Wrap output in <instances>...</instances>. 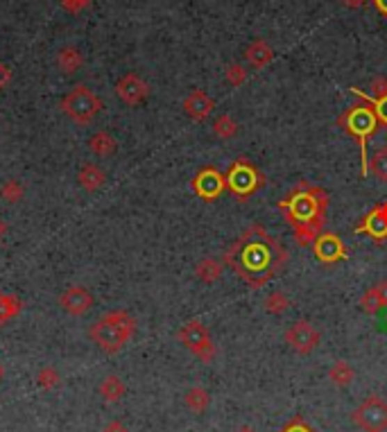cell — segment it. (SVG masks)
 Instances as JSON below:
<instances>
[{"mask_svg": "<svg viewBox=\"0 0 387 432\" xmlns=\"http://www.w3.org/2000/svg\"><path fill=\"white\" fill-rule=\"evenodd\" d=\"M93 294L84 285H68L64 292L59 294V308L70 317H84V314L93 308Z\"/></svg>", "mask_w": 387, "mask_h": 432, "instance_id": "obj_11", "label": "cell"}, {"mask_svg": "<svg viewBox=\"0 0 387 432\" xmlns=\"http://www.w3.org/2000/svg\"><path fill=\"white\" fill-rule=\"evenodd\" d=\"M136 335V319L132 317L127 310H109L104 312L100 319H95L88 328V337H91L97 349L104 351L106 355L120 353Z\"/></svg>", "mask_w": 387, "mask_h": 432, "instance_id": "obj_2", "label": "cell"}, {"mask_svg": "<svg viewBox=\"0 0 387 432\" xmlns=\"http://www.w3.org/2000/svg\"><path fill=\"white\" fill-rule=\"evenodd\" d=\"M21 310H23L21 296L0 290V328H3L7 321H12L14 317H19Z\"/></svg>", "mask_w": 387, "mask_h": 432, "instance_id": "obj_23", "label": "cell"}, {"mask_svg": "<svg viewBox=\"0 0 387 432\" xmlns=\"http://www.w3.org/2000/svg\"><path fill=\"white\" fill-rule=\"evenodd\" d=\"M245 57H247V61L254 68H263V66H267L269 61L274 59V50H272V46H269L267 41H263V39H258V41H254L251 43V46L245 50Z\"/></svg>", "mask_w": 387, "mask_h": 432, "instance_id": "obj_21", "label": "cell"}, {"mask_svg": "<svg viewBox=\"0 0 387 432\" xmlns=\"http://www.w3.org/2000/svg\"><path fill=\"white\" fill-rule=\"evenodd\" d=\"M59 109L70 122L79 125V127H86L102 111V100L93 88H88L86 84H77L61 97Z\"/></svg>", "mask_w": 387, "mask_h": 432, "instance_id": "obj_5", "label": "cell"}, {"mask_svg": "<svg viewBox=\"0 0 387 432\" xmlns=\"http://www.w3.org/2000/svg\"><path fill=\"white\" fill-rule=\"evenodd\" d=\"M263 308H265V312H269V314H283L287 308H290V299H287V294L281 292V290L269 292V294L265 296V301H263Z\"/></svg>", "mask_w": 387, "mask_h": 432, "instance_id": "obj_29", "label": "cell"}, {"mask_svg": "<svg viewBox=\"0 0 387 432\" xmlns=\"http://www.w3.org/2000/svg\"><path fill=\"white\" fill-rule=\"evenodd\" d=\"M385 95H387V79L376 77L372 82V93H369V97H385Z\"/></svg>", "mask_w": 387, "mask_h": 432, "instance_id": "obj_35", "label": "cell"}, {"mask_svg": "<svg viewBox=\"0 0 387 432\" xmlns=\"http://www.w3.org/2000/svg\"><path fill=\"white\" fill-rule=\"evenodd\" d=\"M3 381H5V365L0 362V383H3Z\"/></svg>", "mask_w": 387, "mask_h": 432, "instance_id": "obj_43", "label": "cell"}, {"mask_svg": "<svg viewBox=\"0 0 387 432\" xmlns=\"http://www.w3.org/2000/svg\"><path fill=\"white\" fill-rule=\"evenodd\" d=\"M281 432H313V430H310L308 426H306V423H303L301 419H294V421L287 423V426H285Z\"/></svg>", "mask_w": 387, "mask_h": 432, "instance_id": "obj_36", "label": "cell"}, {"mask_svg": "<svg viewBox=\"0 0 387 432\" xmlns=\"http://www.w3.org/2000/svg\"><path fill=\"white\" fill-rule=\"evenodd\" d=\"M287 263V251L269 236L265 227L254 224L224 254V265L233 267L251 287H263Z\"/></svg>", "mask_w": 387, "mask_h": 432, "instance_id": "obj_1", "label": "cell"}, {"mask_svg": "<svg viewBox=\"0 0 387 432\" xmlns=\"http://www.w3.org/2000/svg\"><path fill=\"white\" fill-rule=\"evenodd\" d=\"M184 403H186V408L195 412V414H202L209 410V405H211V396L209 392L204 390V387H191V390L186 392L184 396Z\"/></svg>", "mask_w": 387, "mask_h": 432, "instance_id": "obj_25", "label": "cell"}, {"mask_svg": "<svg viewBox=\"0 0 387 432\" xmlns=\"http://www.w3.org/2000/svg\"><path fill=\"white\" fill-rule=\"evenodd\" d=\"M88 5H91V0H61V7L70 14H79Z\"/></svg>", "mask_w": 387, "mask_h": 432, "instance_id": "obj_34", "label": "cell"}, {"mask_svg": "<svg viewBox=\"0 0 387 432\" xmlns=\"http://www.w3.org/2000/svg\"><path fill=\"white\" fill-rule=\"evenodd\" d=\"M116 95L118 100L127 106H139L148 100L150 95V86L143 77H139L136 73H127L123 75L118 82H116Z\"/></svg>", "mask_w": 387, "mask_h": 432, "instance_id": "obj_12", "label": "cell"}, {"mask_svg": "<svg viewBox=\"0 0 387 432\" xmlns=\"http://www.w3.org/2000/svg\"><path fill=\"white\" fill-rule=\"evenodd\" d=\"M97 392H100V396L106 401V403H118L125 392H127V387H125V383L120 381L118 376H104L100 387H97Z\"/></svg>", "mask_w": 387, "mask_h": 432, "instance_id": "obj_24", "label": "cell"}, {"mask_svg": "<svg viewBox=\"0 0 387 432\" xmlns=\"http://www.w3.org/2000/svg\"><path fill=\"white\" fill-rule=\"evenodd\" d=\"M326 206L329 195L322 191L319 186H313L308 182H299L297 188L278 202V209L285 213V220L292 224L301 222H326Z\"/></svg>", "mask_w": 387, "mask_h": 432, "instance_id": "obj_3", "label": "cell"}, {"mask_svg": "<svg viewBox=\"0 0 387 432\" xmlns=\"http://www.w3.org/2000/svg\"><path fill=\"white\" fill-rule=\"evenodd\" d=\"M177 339L191 351L195 358H200L202 362H213L215 358V344L211 339L209 328L204 326L200 319H191L186 321L177 333Z\"/></svg>", "mask_w": 387, "mask_h": 432, "instance_id": "obj_6", "label": "cell"}, {"mask_svg": "<svg viewBox=\"0 0 387 432\" xmlns=\"http://www.w3.org/2000/svg\"><path fill=\"white\" fill-rule=\"evenodd\" d=\"M233 432H256V430H254V428H249V426H242V428L233 430Z\"/></svg>", "mask_w": 387, "mask_h": 432, "instance_id": "obj_42", "label": "cell"}, {"mask_svg": "<svg viewBox=\"0 0 387 432\" xmlns=\"http://www.w3.org/2000/svg\"><path fill=\"white\" fill-rule=\"evenodd\" d=\"M61 385V376L55 367H43L37 374V387L43 392H52Z\"/></svg>", "mask_w": 387, "mask_h": 432, "instance_id": "obj_30", "label": "cell"}, {"mask_svg": "<svg viewBox=\"0 0 387 432\" xmlns=\"http://www.w3.org/2000/svg\"><path fill=\"white\" fill-rule=\"evenodd\" d=\"M285 344L290 346L294 353H299V355H308L313 353L315 349L319 346V330L313 326L310 321H306V319H299V321H294L290 328L285 330Z\"/></svg>", "mask_w": 387, "mask_h": 432, "instance_id": "obj_9", "label": "cell"}, {"mask_svg": "<svg viewBox=\"0 0 387 432\" xmlns=\"http://www.w3.org/2000/svg\"><path fill=\"white\" fill-rule=\"evenodd\" d=\"M356 426L363 432H385L387 430V403L381 396H369L354 412Z\"/></svg>", "mask_w": 387, "mask_h": 432, "instance_id": "obj_8", "label": "cell"}, {"mask_svg": "<svg viewBox=\"0 0 387 432\" xmlns=\"http://www.w3.org/2000/svg\"><path fill=\"white\" fill-rule=\"evenodd\" d=\"M313 254H315V258L319 260V263L333 265V263H340V260H347V247H345V242L335 236V233L324 231L322 236L315 240Z\"/></svg>", "mask_w": 387, "mask_h": 432, "instance_id": "obj_13", "label": "cell"}, {"mask_svg": "<svg viewBox=\"0 0 387 432\" xmlns=\"http://www.w3.org/2000/svg\"><path fill=\"white\" fill-rule=\"evenodd\" d=\"M356 231L367 233L374 242H385L387 240V202L376 204L363 218V222H360V227Z\"/></svg>", "mask_w": 387, "mask_h": 432, "instance_id": "obj_14", "label": "cell"}, {"mask_svg": "<svg viewBox=\"0 0 387 432\" xmlns=\"http://www.w3.org/2000/svg\"><path fill=\"white\" fill-rule=\"evenodd\" d=\"M238 122L231 118L229 113H224V115H218V118L213 120V134L218 138H222V141H231L233 136H236L238 134Z\"/></svg>", "mask_w": 387, "mask_h": 432, "instance_id": "obj_27", "label": "cell"}, {"mask_svg": "<svg viewBox=\"0 0 387 432\" xmlns=\"http://www.w3.org/2000/svg\"><path fill=\"white\" fill-rule=\"evenodd\" d=\"M102 432H129V430H127V426H125L123 421H109L102 428Z\"/></svg>", "mask_w": 387, "mask_h": 432, "instance_id": "obj_38", "label": "cell"}, {"mask_svg": "<svg viewBox=\"0 0 387 432\" xmlns=\"http://www.w3.org/2000/svg\"><path fill=\"white\" fill-rule=\"evenodd\" d=\"M345 3V7H351V10H358V7H363L367 0H342Z\"/></svg>", "mask_w": 387, "mask_h": 432, "instance_id": "obj_39", "label": "cell"}, {"mask_svg": "<svg viewBox=\"0 0 387 432\" xmlns=\"http://www.w3.org/2000/svg\"><path fill=\"white\" fill-rule=\"evenodd\" d=\"M374 3H376V7H378V12L387 16V0H374Z\"/></svg>", "mask_w": 387, "mask_h": 432, "instance_id": "obj_40", "label": "cell"}, {"mask_svg": "<svg viewBox=\"0 0 387 432\" xmlns=\"http://www.w3.org/2000/svg\"><path fill=\"white\" fill-rule=\"evenodd\" d=\"M338 125L342 129H345L349 136L358 138L360 143V157H363V177L369 175V159H367V141L374 136L378 131V118L374 109L369 104H358V106H351L345 113L340 115Z\"/></svg>", "mask_w": 387, "mask_h": 432, "instance_id": "obj_4", "label": "cell"}, {"mask_svg": "<svg viewBox=\"0 0 387 432\" xmlns=\"http://www.w3.org/2000/svg\"><path fill=\"white\" fill-rule=\"evenodd\" d=\"M260 186H263V175H260L247 159H238L236 163L229 168L227 188L236 197H240V200H245V197L254 195Z\"/></svg>", "mask_w": 387, "mask_h": 432, "instance_id": "obj_7", "label": "cell"}, {"mask_svg": "<svg viewBox=\"0 0 387 432\" xmlns=\"http://www.w3.org/2000/svg\"><path fill=\"white\" fill-rule=\"evenodd\" d=\"M88 150L93 152L95 157H100V159H106V157H111L116 150H118V141H116L109 131H95L91 138H88Z\"/></svg>", "mask_w": 387, "mask_h": 432, "instance_id": "obj_20", "label": "cell"}, {"mask_svg": "<svg viewBox=\"0 0 387 432\" xmlns=\"http://www.w3.org/2000/svg\"><path fill=\"white\" fill-rule=\"evenodd\" d=\"M84 66V55L73 46H66L57 52V68L64 75H73Z\"/></svg>", "mask_w": 387, "mask_h": 432, "instance_id": "obj_19", "label": "cell"}, {"mask_svg": "<svg viewBox=\"0 0 387 432\" xmlns=\"http://www.w3.org/2000/svg\"><path fill=\"white\" fill-rule=\"evenodd\" d=\"M224 77H227V82L231 86H240V84H245L247 73H245V68H242V64H229L227 70H224Z\"/></svg>", "mask_w": 387, "mask_h": 432, "instance_id": "obj_33", "label": "cell"}, {"mask_svg": "<svg viewBox=\"0 0 387 432\" xmlns=\"http://www.w3.org/2000/svg\"><path fill=\"white\" fill-rule=\"evenodd\" d=\"M222 272H224V265L220 263L218 258H211V256L202 258L200 263H197V267H195V276L200 278L202 283H206V285L220 281Z\"/></svg>", "mask_w": 387, "mask_h": 432, "instance_id": "obj_22", "label": "cell"}, {"mask_svg": "<svg viewBox=\"0 0 387 432\" xmlns=\"http://www.w3.org/2000/svg\"><path fill=\"white\" fill-rule=\"evenodd\" d=\"M77 184L84 193H97L106 184V173L95 163H84L77 170Z\"/></svg>", "mask_w": 387, "mask_h": 432, "instance_id": "obj_17", "label": "cell"}, {"mask_svg": "<svg viewBox=\"0 0 387 432\" xmlns=\"http://www.w3.org/2000/svg\"><path fill=\"white\" fill-rule=\"evenodd\" d=\"M213 109H215V100L206 91H202V88H195V91H191L184 97V111L195 122H204Z\"/></svg>", "mask_w": 387, "mask_h": 432, "instance_id": "obj_15", "label": "cell"}, {"mask_svg": "<svg viewBox=\"0 0 387 432\" xmlns=\"http://www.w3.org/2000/svg\"><path fill=\"white\" fill-rule=\"evenodd\" d=\"M351 91H354L356 95L363 97V100L374 109L378 122L385 125V127H387V95H385V97H369L365 91H360V88H351Z\"/></svg>", "mask_w": 387, "mask_h": 432, "instance_id": "obj_31", "label": "cell"}, {"mask_svg": "<svg viewBox=\"0 0 387 432\" xmlns=\"http://www.w3.org/2000/svg\"><path fill=\"white\" fill-rule=\"evenodd\" d=\"M0 197H3L7 204H19L25 200V186L19 179H7V182L0 186Z\"/></svg>", "mask_w": 387, "mask_h": 432, "instance_id": "obj_28", "label": "cell"}, {"mask_svg": "<svg viewBox=\"0 0 387 432\" xmlns=\"http://www.w3.org/2000/svg\"><path fill=\"white\" fill-rule=\"evenodd\" d=\"M369 170H372V175L378 179V182L387 184V147H381L369 161Z\"/></svg>", "mask_w": 387, "mask_h": 432, "instance_id": "obj_32", "label": "cell"}, {"mask_svg": "<svg viewBox=\"0 0 387 432\" xmlns=\"http://www.w3.org/2000/svg\"><path fill=\"white\" fill-rule=\"evenodd\" d=\"M193 191L200 195L202 200L213 202L227 191V175H222L218 168H202L193 179Z\"/></svg>", "mask_w": 387, "mask_h": 432, "instance_id": "obj_10", "label": "cell"}, {"mask_svg": "<svg viewBox=\"0 0 387 432\" xmlns=\"http://www.w3.org/2000/svg\"><path fill=\"white\" fill-rule=\"evenodd\" d=\"M324 222H301L292 224V238L299 247H313L315 240L322 236Z\"/></svg>", "mask_w": 387, "mask_h": 432, "instance_id": "obj_18", "label": "cell"}, {"mask_svg": "<svg viewBox=\"0 0 387 432\" xmlns=\"http://www.w3.org/2000/svg\"><path fill=\"white\" fill-rule=\"evenodd\" d=\"M5 236H7V222L0 218V240H3Z\"/></svg>", "mask_w": 387, "mask_h": 432, "instance_id": "obj_41", "label": "cell"}, {"mask_svg": "<svg viewBox=\"0 0 387 432\" xmlns=\"http://www.w3.org/2000/svg\"><path fill=\"white\" fill-rule=\"evenodd\" d=\"M10 82H12V70L0 61V91H5V88L10 86Z\"/></svg>", "mask_w": 387, "mask_h": 432, "instance_id": "obj_37", "label": "cell"}, {"mask_svg": "<svg viewBox=\"0 0 387 432\" xmlns=\"http://www.w3.org/2000/svg\"><path fill=\"white\" fill-rule=\"evenodd\" d=\"M360 308L367 314H378L383 308H387V278L365 290V294L360 296Z\"/></svg>", "mask_w": 387, "mask_h": 432, "instance_id": "obj_16", "label": "cell"}, {"mask_svg": "<svg viewBox=\"0 0 387 432\" xmlns=\"http://www.w3.org/2000/svg\"><path fill=\"white\" fill-rule=\"evenodd\" d=\"M329 378H331V383H333V385L347 387V385L354 383L356 371H354V367H351L349 362H345V360H338V362L329 369Z\"/></svg>", "mask_w": 387, "mask_h": 432, "instance_id": "obj_26", "label": "cell"}]
</instances>
